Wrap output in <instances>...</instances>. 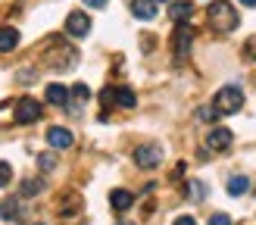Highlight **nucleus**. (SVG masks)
<instances>
[{
    "mask_svg": "<svg viewBox=\"0 0 256 225\" xmlns=\"http://www.w3.org/2000/svg\"><path fill=\"white\" fill-rule=\"evenodd\" d=\"M206 16H210V25L219 34H232L238 28V22H240V16L234 12V6L228 4V0H216V4H210Z\"/></svg>",
    "mask_w": 256,
    "mask_h": 225,
    "instance_id": "obj_1",
    "label": "nucleus"
},
{
    "mask_svg": "<svg viewBox=\"0 0 256 225\" xmlns=\"http://www.w3.org/2000/svg\"><path fill=\"white\" fill-rule=\"evenodd\" d=\"M212 106L219 116H232V112H240V106H244V91H240L238 84H225L216 91L212 97Z\"/></svg>",
    "mask_w": 256,
    "mask_h": 225,
    "instance_id": "obj_2",
    "label": "nucleus"
},
{
    "mask_svg": "<svg viewBox=\"0 0 256 225\" xmlns=\"http://www.w3.org/2000/svg\"><path fill=\"white\" fill-rule=\"evenodd\" d=\"M190 47H194V28H190V22H184V25H178L175 34H172V56H175V62H182L190 54Z\"/></svg>",
    "mask_w": 256,
    "mask_h": 225,
    "instance_id": "obj_3",
    "label": "nucleus"
},
{
    "mask_svg": "<svg viewBox=\"0 0 256 225\" xmlns=\"http://www.w3.org/2000/svg\"><path fill=\"white\" fill-rule=\"evenodd\" d=\"M12 116H16L19 125H32V122L41 119V104H38L34 97H19L16 100V112H12Z\"/></svg>",
    "mask_w": 256,
    "mask_h": 225,
    "instance_id": "obj_4",
    "label": "nucleus"
},
{
    "mask_svg": "<svg viewBox=\"0 0 256 225\" xmlns=\"http://www.w3.org/2000/svg\"><path fill=\"white\" fill-rule=\"evenodd\" d=\"M134 162L140 169H156L160 162H162V147L160 144H140L134 150Z\"/></svg>",
    "mask_w": 256,
    "mask_h": 225,
    "instance_id": "obj_5",
    "label": "nucleus"
},
{
    "mask_svg": "<svg viewBox=\"0 0 256 225\" xmlns=\"http://www.w3.org/2000/svg\"><path fill=\"white\" fill-rule=\"evenodd\" d=\"M91 32V16L88 12H69L66 16V34L69 38H84Z\"/></svg>",
    "mask_w": 256,
    "mask_h": 225,
    "instance_id": "obj_6",
    "label": "nucleus"
},
{
    "mask_svg": "<svg viewBox=\"0 0 256 225\" xmlns=\"http://www.w3.org/2000/svg\"><path fill=\"white\" fill-rule=\"evenodd\" d=\"M47 144L54 150H69L75 144V138L69 128H62V125H54V128H47Z\"/></svg>",
    "mask_w": 256,
    "mask_h": 225,
    "instance_id": "obj_7",
    "label": "nucleus"
},
{
    "mask_svg": "<svg viewBox=\"0 0 256 225\" xmlns=\"http://www.w3.org/2000/svg\"><path fill=\"white\" fill-rule=\"evenodd\" d=\"M232 141H234V134L228 132V128H212L206 134V147L210 150H228V147H232Z\"/></svg>",
    "mask_w": 256,
    "mask_h": 225,
    "instance_id": "obj_8",
    "label": "nucleus"
},
{
    "mask_svg": "<svg viewBox=\"0 0 256 225\" xmlns=\"http://www.w3.org/2000/svg\"><path fill=\"white\" fill-rule=\"evenodd\" d=\"M91 100V88L88 84H72V94H69V110H72V116H78V110Z\"/></svg>",
    "mask_w": 256,
    "mask_h": 225,
    "instance_id": "obj_9",
    "label": "nucleus"
},
{
    "mask_svg": "<svg viewBox=\"0 0 256 225\" xmlns=\"http://www.w3.org/2000/svg\"><path fill=\"white\" fill-rule=\"evenodd\" d=\"M169 16H172L175 25L190 22V16H194V6H190V0H175V4L169 6Z\"/></svg>",
    "mask_w": 256,
    "mask_h": 225,
    "instance_id": "obj_10",
    "label": "nucleus"
},
{
    "mask_svg": "<svg viewBox=\"0 0 256 225\" xmlns=\"http://www.w3.org/2000/svg\"><path fill=\"white\" fill-rule=\"evenodd\" d=\"M69 94H72V88L66 84H47V104H54V106H69Z\"/></svg>",
    "mask_w": 256,
    "mask_h": 225,
    "instance_id": "obj_11",
    "label": "nucleus"
},
{
    "mask_svg": "<svg viewBox=\"0 0 256 225\" xmlns=\"http://www.w3.org/2000/svg\"><path fill=\"white\" fill-rule=\"evenodd\" d=\"M132 12L138 19H144V22H150V19H156V0H132Z\"/></svg>",
    "mask_w": 256,
    "mask_h": 225,
    "instance_id": "obj_12",
    "label": "nucleus"
},
{
    "mask_svg": "<svg viewBox=\"0 0 256 225\" xmlns=\"http://www.w3.org/2000/svg\"><path fill=\"white\" fill-rule=\"evenodd\" d=\"M110 204H112V210H119V212H125L128 206L134 204V194H132V191H125V188H116V191L110 194Z\"/></svg>",
    "mask_w": 256,
    "mask_h": 225,
    "instance_id": "obj_13",
    "label": "nucleus"
},
{
    "mask_svg": "<svg viewBox=\"0 0 256 225\" xmlns=\"http://www.w3.org/2000/svg\"><path fill=\"white\" fill-rule=\"evenodd\" d=\"M19 47V32L16 28H0V54H10V50H16Z\"/></svg>",
    "mask_w": 256,
    "mask_h": 225,
    "instance_id": "obj_14",
    "label": "nucleus"
},
{
    "mask_svg": "<svg viewBox=\"0 0 256 225\" xmlns=\"http://www.w3.org/2000/svg\"><path fill=\"white\" fill-rule=\"evenodd\" d=\"M250 191V178L247 175H232V178H228V194L232 197H244Z\"/></svg>",
    "mask_w": 256,
    "mask_h": 225,
    "instance_id": "obj_15",
    "label": "nucleus"
},
{
    "mask_svg": "<svg viewBox=\"0 0 256 225\" xmlns=\"http://www.w3.org/2000/svg\"><path fill=\"white\" fill-rule=\"evenodd\" d=\"M0 216H4L6 222H16V219H22V206H19V200H16V197L4 200V204H0Z\"/></svg>",
    "mask_w": 256,
    "mask_h": 225,
    "instance_id": "obj_16",
    "label": "nucleus"
},
{
    "mask_svg": "<svg viewBox=\"0 0 256 225\" xmlns=\"http://www.w3.org/2000/svg\"><path fill=\"white\" fill-rule=\"evenodd\" d=\"M112 91H116V104H119V106L132 110V106L138 104V97H134V91H132V88H112Z\"/></svg>",
    "mask_w": 256,
    "mask_h": 225,
    "instance_id": "obj_17",
    "label": "nucleus"
},
{
    "mask_svg": "<svg viewBox=\"0 0 256 225\" xmlns=\"http://www.w3.org/2000/svg\"><path fill=\"white\" fill-rule=\"evenodd\" d=\"M44 191V182L41 178H25L22 182V197H34V194H41Z\"/></svg>",
    "mask_w": 256,
    "mask_h": 225,
    "instance_id": "obj_18",
    "label": "nucleus"
},
{
    "mask_svg": "<svg viewBox=\"0 0 256 225\" xmlns=\"http://www.w3.org/2000/svg\"><path fill=\"white\" fill-rule=\"evenodd\" d=\"M38 169H41V172H54L56 169V156L54 154H41V156H38Z\"/></svg>",
    "mask_w": 256,
    "mask_h": 225,
    "instance_id": "obj_19",
    "label": "nucleus"
},
{
    "mask_svg": "<svg viewBox=\"0 0 256 225\" xmlns=\"http://www.w3.org/2000/svg\"><path fill=\"white\" fill-rule=\"evenodd\" d=\"M188 197H190V200H203V197H206V188H203V182H188Z\"/></svg>",
    "mask_w": 256,
    "mask_h": 225,
    "instance_id": "obj_20",
    "label": "nucleus"
},
{
    "mask_svg": "<svg viewBox=\"0 0 256 225\" xmlns=\"http://www.w3.org/2000/svg\"><path fill=\"white\" fill-rule=\"evenodd\" d=\"M12 178V169H10V162H0V188H6Z\"/></svg>",
    "mask_w": 256,
    "mask_h": 225,
    "instance_id": "obj_21",
    "label": "nucleus"
},
{
    "mask_svg": "<svg viewBox=\"0 0 256 225\" xmlns=\"http://www.w3.org/2000/svg\"><path fill=\"white\" fill-rule=\"evenodd\" d=\"M244 54H247V60H256V34H253V38H247V44H244Z\"/></svg>",
    "mask_w": 256,
    "mask_h": 225,
    "instance_id": "obj_22",
    "label": "nucleus"
},
{
    "mask_svg": "<svg viewBox=\"0 0 256 225\" xmlns=\"http://www.w3.org/2000/svg\"><path fill=\"white\" fill-rule=\"evenodd\" d=\"M216 116H219V112H216V106H203V110H200V119H203V122H212Z\"/></svg>",
    "mask_w": 256,
    "mask_h": 225,
    "instance_id": "obj_23",
    "label": "nucleus"
},
{
    "mask_svg": "<svg viewBox=\"0 0 256 225\" xmlns=\"http://www.w3.org/2000/svg\"><path fill=\"white\" fill-rule=\"evenodd\" d=\"M69 206H72V210H82V200H78V197L72 194V197H69ZM60 216H62V219L69 216V212H66V204H62V212H60Z\"/></svg>",
    "mask_w": 256,
    "mask_h": 225,
    "instance_id": "obj_24",
    "label": "nucleus"
},
{
    "mask_svg": "<svg viewBox=\"0 0 256 225\" xmlns=\"http://www.w3.org/2000/svg\"><path fill=\"white\" fill-rule=\"evenodd\" d=\"M210 225H232V219L225 212H216V216H210Z\"/></svg>",
    "mask_w": 256,
    "mask_h": 225,
    "instance_id": "obj_25",
    "label": "nucleus"
},
{
    "mask_svg": "<svg viewBox=\"0 0 256 225\" xmlns=\"http://www.w3.org/2000/svg\"><path fill=\"white\" fill-rule=\"evenodd\" d=\"M172 225H197V222H194V216H178Z\"/></svg>",
    "mask_w": 256,
    "mask_h": 225,
    "instance_id": "obj_26",
    "label": "nucleus"
},
{
    "mask_svg": "<svg viewBox=\"0 0 256 225\" xmlns=\"http://www.w3.org/2000/svg\"><path fill=\"white\" fill-rule=\"evenodd\" d=\"M84 4H88V6H94V10H100V6H106L110 0H84Z\"/></svg>",
    "mask_w": 256,
    "mask_h": 225,
    "instance_id": "obj_27",
    "label": "nucleus"
},
{
    "mask_svg": "<svg viewBox=\"0 0 256 225\" xmlns=\"http://www.w3.org/2000/svg\"><path fill=\"white\" fill-rule=\"evenodd\" d=\"M240 4H244V6H256V0H240Z\"/></svg>",
    "mask_w": 256,
    "mask_h": 225,
    "instance_id": "obj_28",
    "label": "nucleus"
},
{
    "mask_svg": "<svg viewBox=\"0 0 256 225\" xmlns=\"http://www.w3.org/2000/svg\"><path fill=\"white\" fill-rule=\"evenodd\" d=\"M116 225H134V222H116Z\"/></svg>",
    "mask_w": 256,
    "mask_h": 225,
    "instance_id": "obj_29",
    "label": "nucleus"
},
{
    "mask_svg": "<svg viewBox=\"0 0 256 225\" xmlns=\"http://www.w3.org/2000/svg\"><path fill=\"white\" fill-rule=\"evenodd\" d=\"M38 225H44V222H38Z\"/></svg>",
    "mask_w": 256,
    "mask_h": 225,
    "instance_id": "obj_30",
    "label": "nucleus"
}]
</instances>
